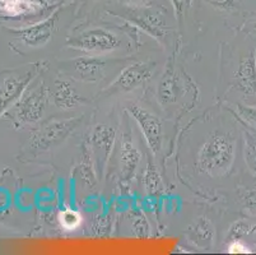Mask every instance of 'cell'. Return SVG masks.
Here are the masks:
<instances>
[{
    "label": "cell",
    "instance_id": "cell-12",
    "mask_svg": "<svg viewBox=\"0 0 256 255\" xmlns=\"http://www.w3.org/2000/svg\"><path fill=\"white\" fill-rule=\"evenodd\" d=\"M116 142V128L107 124H97L90 134V148H92L93 157L96 162L97 171L100 177L104 175L107 167V163L110 162L112 156L114 146Z\"/></svg>",
    "mask_w": 256,
    "mask_h": 255
},
{
    "label": "cell",
    "instance_id": "cell-24",
    "mask_svg": "<svg viewBox=\"0 0 256 255\" xmlns=\"http://www.w3.org/2000/svg\"><path fill=\"white\" fill-rule=\"evenodd\" d=\"M132 230H134V233H136V237L139 238L148 237V236H150V227L146 217L143 216L136 217V219L132 221Z\"/></svg>",
    "mask_w": 256,
    "mask_h": 255
},
{
    "label": "cell",
    "instance_id": "cell-2",
    "mask_svg": "<svg viewBox=\"0 0 256 255\" xmlns=\"http://www.w3.org/2000/svg\"><path fill=\"white\" fill-rule=\"evenodd\" d=\"M86 115H78L66 119H50L30 135L22 149L23 160H34L46 152L52 151L69 139L79 126L84 123Z\"/></svg>",
    "mask_w": 256,
    "mask_h": 255
},
{
    "label": "cell",
    "instance_id": "cell-31",
    "mask_svg": "<svg viewBox=\"0 0 256 255\" xmlns=\"http://www.w3.org/2000/svg\"><path fill=\"white\" fill-rule=\"evenodd\" d=\"M254 27H255V30H256V22H255V25H254Z\"/></svg>",
    "mask_w": 256,
    "mask_h": 255
},
{
    "label": "cell",
    "instance_id": "cell-6",
    "mask_svg": "<svg viewBox=\"0 0 256 255\" xmlns=\"http://www.w3.org/2000/svg\"><path fill=\"white\" fill-rule=\"evenodd\" d=\"M124 62L120 59H108L102 55H86L60 63V70L69 78L86 83H96L106 78L111 65Z\"/></svg>",
    "mask_w": 256,
    "mask_h": 255
},
{
    "label": "cell",
    "instance_id": "cell-7",
    "mask_svg": "<svg viewBox=\"0 0 256 255\" xmlns=\"http://www.w3.org/2000/svg\"><path fill=\"white\" fill-rule=\"evenodd\" d=\"M157 68L156 62H136L122 68L115 79L97 97L107 98L120 93L132 92L144 87L152 79Z\"/></svg>",
    "mask_w": 256,
    "mask_h": 255
},
{
    "label": "cell",
    "instance_id": "cell-15",
    "mask_svg": "<svg viewBox=\"0 0 256 255\" xmlns=\"http://www.w3.org/2000/svg\"><path fill=\"white\" fill-rule=\"evenodd\" d=\"M48 8L45 0H0V16L6 18L28 17Z\"/></svg>",
    "mask_w": 256,
    "mask_h": 255
},
{
    "label": "cell",
    "instance_id": "cell-33",
    "mask_svg": "<svg viewBox=\"0 0 256 255\" xmlns=\"http://www.w3.org/2000/svg\"><path fill=\"white\" fill-rule=\"evenodd\" d=\"M86 2H88V0H86Z\"/></svg>",
    "mask_w": 256,
    "mask_h": 255
},
{
    "label": "cell",
    "instance_id": "cell-8",
    "mask_svg": "<svg viewBox=\"0 0 256 255\" xmlns=\"http://www.w3.org/2000/svg\"><path fill=\"white\" fill-rule=\"evenodd\" d=\"M66 45L88 55H104L118 50L122 45V40L111 30L93 27L76 36L69 37L66 40Z\"/></svg>",
    "mask_w": 256,
    "mask_h": 255
},
{
    "label": "cell",
    "instance_id": "cell-1",
    "mask_svg": "<svg viewBox=\"0 0 256 255\" xmlns=\"http://www.w3.org/2000/svg\"><path fill=\"white\" fill-rule=\"evenodd\" d=\"M236 144L231 133L214 132L202 144L196 153L195 167L198 172L212 179L228 175L234 162Z\"/></svg>",
    "mask_w": 256,
    "mask_h": 255
},
{
    "label": "cell",
    "instance_id": "cell-19",
    "mask_svg": "<svg viewBox=\"0 0 256 255\" xmlns=\"http://www.w3.org/2000/svg\"><path fill=\"white\" fill-rule=\"evenodd\" d=\"M214 237H216V231H214L212 222L206 217H200L199 221L195 223V227L192 233V238L195 241V244L198 246L208 247L213 244Z\"/></svg>",
    "mask_w": 256,
    "mask_h": 255
},
{
    "label": "cell",
    "instance_id": "cell-18",
    "mask_svg": "<svg viewBox=\"0 0 256 255\" xmlns=\"http://www.w3.org/2000/svg\"><path fill=\"white\" fill-rule=\"evenodd\" d=\"M152 158V156H148L146 158V167L143 175V185L150 195H158L164 190V181H162L160 174L158 172L157 166Z\"/></svg>",
    "mask_w": 256,
    "mask_h": 255
},
{
    "label": "cell",
    "instance_id": "cell-3",
    "mask_svg": "<svg viewBox=\"0 0 256 255\" xmlns=\"http://www.w3.org/2000/svg\"><path fill=\"white\" fill-rule=\"evenodd\" d=\"M46 65L45 62H36L0 72V116L22 97Z\"/></svg>",
    "mask_w": 256,
    "mask_h": 255
},
{
    "label": "cell",
    "instance_id": "cell-10",
    "mask_svg": "<svg viewBox=\"0 0 256 255\" xmlns=\"http://www.w3.org/2000/svg\"><path fill=\"white\" fill-rule=\"evenodd\" d=\"M60 9H62L60 7L55 9L50 17L41 21V22H37L34 25L28 26V27L13 28V30H10V32L27 48H44L46 44L50 42V40L52 39L54 31L56 30Z\"/></svg>",
    "mask_w": 256,
    "mask_h": 255
},
{
    "label": "cell",
    "instance_id": "cell-4",
    "mask_svg": "<svg viewBox=\"0 0 256 255\" xmlns=\"http://www.w3.org/2000/svg\"><path fill=\"white\" fill-rule=\"evenodd\" d=\"M50 96V91L44 81H40L36 86L31 84L4 115L16 128L37 123L42 119Z\"/></svg>",
    "mask_w": 256,
    "mask_h": 255
},
{
    "label": "cell",
    "instance_id": "cell-28",
    "mask_svg": "<svg viewBox=\"0 0 256 255\" xmlns=\"http://www.w3.org/2000/svg\"><path fill=\"white\" fill-rule=\"evenodd\" d=\"M241 199L246 207L256 210V191L255 190L246 191V193L241 196Z\"/></svg>",
    "mask_w": 256,
    "mask_h": 255
},
{
    "label": "cell",
    "instance_id": "cell-9",
    "mask_svg": "<svg viewBox=\"0 0 256 255\" xmlns=\"http://www.w3.org/2000/svg\"><path fill=\"white\" fill-rule=\"evenodd\" d=\"M126 112L138 124L148 148L153 156H157L164 144V123L156 114L138 104L126 105Z\"/></svg>",
    "mask_w": 256,
    "mask_h": 255
},
{
    "label": "cell",
    "instance_id": "cell-30",
    "mask_svg": "<svg viewBox=\"0 0 256 255\" xmlns=\"http://www.w3.org/2000/svg\"><path fill=\"white\" fill-rule=\"evenodd\" d=\"M54 2H59L60 3V2H64V0H54Z\"/></svg>",
    "mask_w": 256,
    "mask_h": 255
},
{
    "label": "cell",
    "instance_id": "cell-22",
    "mask_svg": "<svg viewBox=\"0 0 256 255\" xmlns=\"http://www.w3.org/2000/svg\"><path fill=\"white\" fill-rule=\"evenodd\" d=\"M252 228L251 223L248 221H245V219H241V221H237L232 224L231 227H230V231H228L227 237L234 241V240H240L244 236L248 235Z\"/></svg>",
    "mask_w": 256,
    "mask_h": 255
},
{
    "label": "cell",
    "instance_id": "cell-5",
    "mask_svg": "<svg viewBox=\"0 0 256 255\" xmlns=\"http://www.w3.org/2000/svg\"><path fill=\"white\" fill-rule=\"evenodd\" d=\"M112 16L132 23L139 30L150 35L157 41H162L168 36L171 28L167 26L164 12L150 6H124L121 11H110Z\"/></svg>",
    "mask_w": 256,
    "mask_h": 255
},
{
    "label": "cell",
    "instance_id": "cell-14",
    "mask_svg": "<svg viewBox=\"0 0 256 255\" xmlns=\"http://www.w3.org/2000/svg\"><path fill=\"white\" fill-rule=\"evenodd\" d=\"M232 87L244 95H256V62L254 54H248L240 62L234 73Z\"/></svg>",
    "mask_w": 256,
    "mask_h": 255
},
{
    "label": "cell",
    "instance_id": "cell-29",
    "mask_svg": "<svg viewBox=\"0 0 256 255\" xmlns=\"http://www.w3.org/2000/svg\"><path fill=\"white\" fill-rule=\"evenodd\" d=\"M152 0H129L132 6H150Z\"/></svg>",
    "mask_w": 256,
    "mask_h": 255
},
{
    "label": "cell",
    "instance_id": "cell-11",
    "mask_svg": "<svg viewBox=\"0 0 256 255\" xmlns=\"http://www.w3.org/2000/svg\"><path fill=\"white\" fill-rule=\"evenodd\" d=\"M126 130H122L120 135V146H118V172L120 179L124 182H130L143 158V153L136 146L129 123L126 121Z\"/></svg>",
    "mask_w": 256,
    "mask_h": 255
},
{
    "label": "cell",
    "instance_id": "cell-32",
    "mask_svg": "<svg viewBox=\"0 0 256 255\" xmlns=\"http://www.w3.org/2000/svg\"><path fill=\"white\" fill-rule=\"evenodd\" d=\"M255 62H256V54H255Z\"/></svg>",
    "mask_w": 256,
    "mask_h": 255
},
{
    "label": "cell",
    "instance_id": "cell-13",
    "mask_svg": "<svg viewBox=\"0 0 256 255\" xmlns=\"http://www.w3.org/2000/svg\"><path fill=\"white\" fill-rule=\"evenodd\" d=\"M54 105L59 109L70 110L78 105H86L90 102L86 97L80 96L66 76H59L54 82V88L51 92Z\"/></svg>",
    "mask_w": 256,
    "mask_h": 255
},
{
    "label": "cell",
    "instance_id": "cell-21",
    "mask_svg": "<svg viewBox=\"0 0 256 255\" xmlns=\"http://www.w3.org/2000/svg\"><path fill=\"white\" fill-rule=\"evenodd\" d=\"M82 216L76 209H64L59 213V222L66 231H74L82 224Z\"/></svg>",
    "mask_w": 256,
    "mask_h": 255
},
{
    "label": "cell",
    "instance_id": "cell-25",
    "mask_svg": "<svg viewBox=\"0 0 256 255\" xmlns=\"http://www.w3.org/2000/svg\"><path fill=\"white\" fill-rule=\"evenodd\" d=\"M214 9L222 12H234L240 8L238 0H204Z\"/></svg>",
    "mask_w": 256,
    "mask_h": 255
},
{
    "label": "cell",
    "instance_id": "cell-17",
    "mask_svg": "<svg viewBox=\"0 0 256 255\" xmlns=\"http://www.w3.org/2000/svg\"><path fill=\"white\" fill-rule=\"evenodd\" d=\"M78 172L80 179L84 181L86 185L94 186L96 185V170H94V157H93L90 144L84 142L83 143L82 160L78 166Z\"/></svg>",
    "mask_w": 256,
    "mask_h": 255
},
{
    "label": "cell",
    "instance_id": "cell-16",
    "mask_svg": "<svg viewBox=\"0 0 256 255\" xmlns=\"http://www.w3.org/2000/svg\"><path fill=\"white\" fill-rule=\"evenodd\" d=\"M174 73V65L170 60L166 65L164 74L158 82L157 87V100L160 106H168V105L176 102L178 95V82Z\"/></svg>",
    "mask_w": 256,
    "mask_h": 255
},
{
    "label": "cell",
    "instance_id": "cell-26",
    "mask_svg": "<svg viewBox=\"0 0 256 255\" xmlns=\"http://www.w3.org/2000/svg\"><path fill=\"white\" fill-rule=\"evenodd\" d=\"M228 252H231V254H246V252H250V249L241 240H234V241H231V244L228 245Z\"/></svg>",
    "mask_w": 256,
    "mask_h": 255
},
{
    "label": "cell",
    "instance_id": "cell-23",
    "mask_svg": "<svg viewBox=\"0 0 256 255\" xmlns=\"http://www.w3.org/2000/svg\"><path fill=\"white\" fill-rule=\"evenodd\" d=\"M237 115L242 120L248 123V125L256 128V107L255 106H246V105H237L236 106Z\"/></svg>",
    "mask_w": 256,
    "mask_h": 255
},
{
    "label": "cell",
    "instance_id": "cell-20",
    "mask_svg": "<svg viewBox=\"0 0 256 255\" xmlns=\"http://www.w3.org/2000/svg\"><path fill=\"white\" fill-rule=\"evenodd\" d=\"M244 157L248 168L256 176V137L251 133H244Z\"/></svg>",
    "mask_w": 256,
    "mask_h": 255
},
{
    "label": "cell",
    "instance_id": "cell-27",
    "mask_svg": "<svg viewBox=\"0 0 256 255\" xmlns=\"http://www.w3.org/2000/svg\"><path fill=\"white\" fill-rule=\"evenodd\" d=\"M171 3L174 4V13H176V18L178 22H182L184 12H185V7L188 6V0H171Z\"/></svg>",
    "mask_w": 256,
    "mask_h": 255
}]
</instances>
